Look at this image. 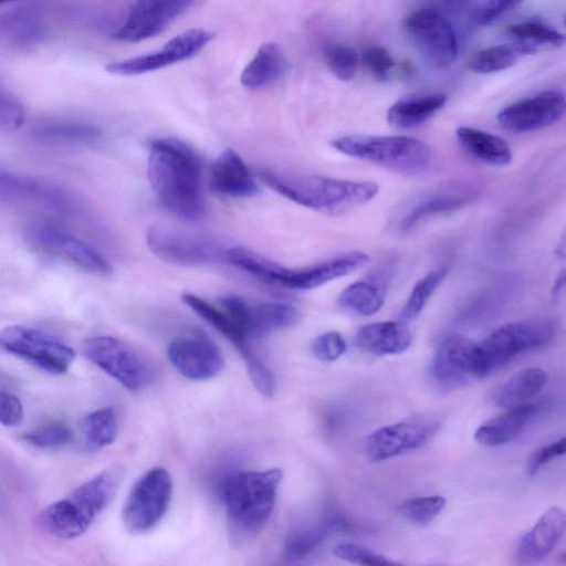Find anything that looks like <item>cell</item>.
<instances>
[{
	"instance_id": "cell-1",
	"label": "cell",
	"mask_w": 566,
	"mask_h": 566,
	"mask_svg": "<svg viewBox=\"0 0 566 566\" xmlns=\"http://www.w3.org/2000/svg\"><path fill=\"white\" fill-rule=\"evenodd\" d=\"M147 176L159 202L175 216L193 220L205 212L201 163L191 147L158 138L149 148Z\"/></svg>"
},
{
	"instance_id": "cell-2",
	"label": "cell",
	"mask_w": 566,
	"mask_h": 566,
	"mask_svg": "<svg viewBox=\"0 0 566 566\" xmlns=\"http://www.w3.org/2000/svg\"><path fill=\"white\" fill-rule=\"evenodd\" d=\"M283 479L281 469L234 471L221 488L228 536L233 546L253 541L266 525Z\"/></svg>"
},
{
	"instance_id": "cell-3",
	"label": "cell",
	"mask_w": 566,
	"mask_h": 566,
	"mask_svg": "<svg viewBox=\"0 0 566 566\" xmlns=\"http://www.w3.org/2000/svg\"><path fill=\"white\" fill-rule=\"evenodd\" d=\"M123 476V469L116 465L87 480L42 511L39 516L41 527L61 539L81 536L111 503Z\"/></svg>"
},
{
	"instance_id": "cell-4",
	"label": "cell",
	"mask_w": 566,
	"mask_h": 566,
	"mask_svg": "<svg viewBox=\"0 0 566 566\" xmlns=\"http://www.w3.org/2000/svg\"><path fill=\"white\" fill-rule=\"evenodd\" d=\"M260 178L277 193L303 207L342 213L370 201L379 191L373 181L262 171Z\"/></svg>"
},
{
	"instance_id": "cell-5",
	"label": "cell",
	"mask_w": 566,
	"mask_h": 566,
	"mask_svg": "<svg viewBox=\"0 0 566 566\" xmlns=\"http://www.w3.org/2000/svg\"><path fill=\"white\" fill-rule=\"evenodd\" d=\"M332 145L345 155L405 175L427 170L432 159L427 143L407 136L346 135L334 139Z\"/></svg>"
},
{
	"instance_id": "cell-6",
	"label": "cell",
	"mask_w": 566,
	"mask_h": 566,
	"mask_svg": "<svg viewBox=\"0 0 566 566\" xmlns=\"http://www.w3.org/2000/svg\"><path fill=\"white\" fill-rule=\"evenodd\" d=\"M82 353L128 390H142L155 380L153 365L134 347L116 337H88L82 343Z\"/></svg>"
},
{
	"instance_id": "cell-7",
	"label": "cell",
	"mask_w": 566,
	"mask_h": 566,
	"mask_svg": "<svg viewBox=\"0 0 566 566\" xmlns=\"http://www.w3.org/2000/svg\"><path fill=\"white\" fill-rule=\"evenodd\" d=\"M552 336V326L544 322L524 321L501 326L476 344L480 379L517 355L547 344Z\"/></svg>"
},
{
	"instance_id": "cell-8",
	"label": "cell",
	"mask_w": 566,
	"mask_h": 566,
	"mask_svg": "<svg viewBox=\"0 0 566 566\" xmlns=\"http://www.w3.org/2000/svg\"><path fill=\"white\" fill-rule=\"evenodd\" d=\"M0 348L52 375L65 374L75 359V350L66 343L24 325L1 328Z\"/></svg>"
},
{
	"instance_id": "cell-9",
	"label": "cell",
	"mask_w": 566,
	"mask_h": 566,
	"mask_svg": "<svg viewBox=\"0 0 566 566\" xmlns=\"http://www.w3.org/2000/svg\"><path fill=\"white\" fill-rule=\"evenodd\" d=\"M172 494V481L164 468H153L133 485L123 507L125 527L134 534L153 530L165 516Z\"/></svg>"
},
{
	"instance_id": "cell-10",
	"label": "cell",
	"mask_w": 566,
	"mask_h": 566,
	"mask_svg": "<svg viewBox=\"0 0 566 566\" xmlns=\"http://www.w3.org/2000/svg\"><path fill=\"white\" fill-rule=\"evenodd\" d=\"M405 30L423 57L436 67L451 64L459 51L457 34L450 22L433 9L411 12Z\"/></svg>"
},
{
	"instance_id": "cell-11",
	"label": "cell",
	"mask_w": 566,
	"mask_h": 566,
	"mask_svg": "<svg viewBox=\"0 0 566 566\" xmlns=\"http://www.w3.org/2000/svg\"><path fill=\"white\" fill-rule=\"evenodd\" d=\"M30 243L39 251L64 260L97 275L112 273L108 260L77 237L51 224H35L28 231Z\"/></svg>"
},
{
	"instance_id": "cell-12",
	"label": "cell",
	"mask_w": 566,
	"mask_h": 566,
	"mask_svg": "<svg viewBox=\"0 0 566 566\" xmlns=\"http://www.w3.org/2000/svg\"><path fill=\"white\" fill-rule=\"evenodd\" d=\"M213 36L214 34L210 31L198 28L191 29L172 38L156 52L108 63L105 70L117 75H138L157 71L191 59L198 54Z\"/></svg>"
},
{
	"instance_id": "cell-13",
	"label": "cell",
	"mask_w": 566,
	"mask_h": 566,
	"mask_svg": "<svg viewBox=\"0 0 566 566\" xmlns=\"http://www.w3.org/2000/svg\"><path fill=\"white\" fill-rule=\"evenodd\" d=\"M564 112V95L558 91H544L502 108L497 122L510 132L525 133L553 125Z\"/></svg>"
},
{
	"instance_id": "cell-14",
	"label": "cell",
	"mask_w": 566,
	"mask_h": 566,
	"mask_svg": "<svg viewBox=\"0 0 566 566\" xmlns=\"http://www.w3.org/2000/svg\"><path fill=\"white\" fill-rule=\"evenodd\" d=\"M430 373L442 387L458 388L480 379L476 344L462 335L446 337L432 359Z\"/></svg>"
},
{
	"instance_id": "cell-15",
	"label": "cell",
	"mask_w": 566,
	"mask_h": 566,
	"mask_svg": "<svg viewBox=\"0 0 566 566\" xmlns=\"http://www.w3.org/2000/svg\"><path fill=\"white\" fill-rule=\"evenodd\" d=\"M438 427V422L429 418L410 419L381 427L368 436L367 455L370 461L379 462L418 449L434 434Z\"/></svg>"
},
{
	"instance_id": "cell-16",
	"label": "cell",
	"mask_w": 566,
	"mask_h": 566,
	"mask_svg": "<svg viewBox=\"0 0 566 566\" xmlns=\"http://www.w3.org/2000/svg\"><path fill=\"white\" fill-rule=\"evenodd\" d=\"M195 0H136L124 24L113 34L120 42H139L161 33Z\"/></svg>"
},
{
	"instance_id": "cell-17",
	"label": "cell",
	"mask_w": 566,
	"mask_h": 566,
	"mask_svg": "<svg viewBox=\"0 0 566 566\" xmlns=\"http://www.w3.org/2000/svg\"><path fill=\"white\" fill-rule=\"evenodd\" d=\"M171 365L190 380H207L220 374L224 358L218 346L202 336L174 339L167 347Z\"/></svg>"
},
{
	"instance_id": "cell-18",
	"label": "cell",
	"mask_w": 566,
	"mask_h": 566,
	"mask_svg": "<svg viewBox=\"0 0 566 566\" xmlns=\"http://www.w3.org/2000/svg\"><path fill=\"white\" fill-rule=\"evenodd\" d=\"M148 249L159 259L193 266L212 261L216 249L208 241L167 227L153 226L146 234Z\"/></svg>"
},
{
	"instance_id": "cell-19",
	"label": "cell",
	"mask_w": 566,
	"mask_h": 566,
	"mask_svg": "<svg viewBox=\"0 0 566 566\" xmlns=\"http://www.w3.org/2000/svg\"><path fill=\"white\" fill-rule=\"evenodd\" d=\"M0 198L60 213L71 212L75 206L64 189L9 171H0Z\"/></svg>"
},
{
	"instance_id": "cell-20",
	"label": "cell",
	"mask_w": 566,
	"mask_h": 566,
	"mask_svg": "<svg viewBox=\"0 0 566 566\" xmlns=\"http://www.w3.org/2000/svg\"><path fill=\"white\" fill-rule=\"evenodd\" d=\"M565 512L559 506L548 509L531 531L525 533L516 546L518 564L541 562L555 548L565 533Z\"/></svg>"
},
{
	"instance_id": "cell-21",
	"label": "cell",
	"mask_w": 566,
	"mask_h": 566,
	"mask_svg": "<svg viewBox=\"0 0 566 566\" xmlns=\"http://www.w3.org/2000/svg\"><path fill=\"white\" fill-rule=\"evenodd\" d=\"M209 185L212 190L234 198L251 197L259 191L251 170L232 148L224 149L211 163Z\"/></svg>"
},
{
	"instance_id": "cell-22",
	"label": "cell",
	"mask_w": 566,
	"mask_h": 566,
	"mask_svg": "<svg viewBox=\"0 0 566 566\" xmlns=\"http://www.w3.org/2000/svg\"><path fill=\"white\" fill-rule=\"evenodd\" d=\"M369 256L363 251L344 253L319 263L291 269L287 289L312 290L335 279L348 275L366 265Z\"/></svg>"
},
{
	"instance_id": "cell-23",
	"label": "cell",
	"mask_w": 566,
	"mask_h": 566,
	"mask_svg": "<svg viewBox=\"0 0 566 566\" xmlns=\"http://www.w3.org/2000/svg\"><path fill=\"white\" fill-rule=\"evenodd\" d=\"M411 342L409 328L397 321L366 324L355 335L359 349L377 356L400 354L409 348Z\"/></svg>"
},
{
	"instance_id": "cell-24",
	"label": "cell",
	"mask_w": 566,
	"mask_h": 566,
	"mask_svg": "<svg viewBox=\"0 0 566 566\" xmlns=\"http://www.w3.org/2000/svg\"><path fill=\"white\" fill-rule=\"evenodd\" d=\"M538 405L525 402L517 405L481 424L475 440L486 447H497L513 440L537 413Z\"/></svg>"
},
{
	"instance_id": "cell-25",
	"label": "cell",
	"mask_w": 566,
	"mask_h": 566,
	"mask_svg": "<svg viewBox=\"0 0 566 566\" xmlns=\"http://www.w3.org/2000/svg\"><path fill=\"white\" fill-rule=\"evenodd\" d=\"M182 302L237 347L245 361V366L260 359L254 350L253 340L239 331L222 307H217L191 293L184 294Z\"/></svg>"
},
{
	"instance_id": "cell-26",
	"label": "cell",
	"mask_w": 566,
	"mask_h": 566,
	"mask_svg": "<svg viewBox=\"0 0 566 566\" xmlns=\"http://www.w3.org/2000/svg\"><path fill=\"white\" fill-rule=\"evenodd\" d=\"M441 92L407 95L395 102L387 111V120L398 128H412L431 118L447 103Z\"/></svg>"
},
{
	"instance_id": "cell-27",
	"label": "cell",
	"mask_w": 566,
	"mask_h": 566,
	"mask_svg": "<svg viewBox=\"0 0 566 566\" xmlns=\"http://www.w3.org/2000/svg\"><path fill=\"white\" fill-rule=\"evenodd\" d=\"M289 61L275 43L262 44L242 70L241 84L250 90L265 87L285 75Z\"/></svg>"
},
{
	"instance_id": "cell-28",
	"label": "cell",
	"mask_w": 566,
	"mask_h": 566,
	"mask_svg": "<svg viewBox=\"0 0 566 566\" xmlns=\"http://www.w3.org/2000/svg\"><path fill=\"white\" fill-rule=\"evenodd\" d=\"M455 137L461 148L479 161L489 165H506L512 160L509 144L494 134L461 126L457 128Z\"/></svg>"
},
{
	"instance_id": "cell-29",
	"label": "cell",
	"mask_w": 566,
	"mask_h": 566,
	"mask_svg": "<svg viewBox=\"0 0 566 566\" xmlns=\"http://www.w3.org/2000/svg\"><path fill=\"white\" fill-rule=\"evenodd\" d=\"M301 312L289 304L277 302H248V328L251 337L256 340L266 334L297 324Z\"/></svg>"
},
{
	"instance_id": "cell-30",
	"label": "cell",
	"mask_w": 566,
	"mask_h": 566,
	"mask_svg": "<svg viewBox=\"0 0 566 566\" xmlns=\"http://www.w3.org/2000/svg\"><path fill=\"white\" fill-rule=\"evenodd\" d=\"M506 32L524 55L557 48L565 40L563 33L537 19L510 24Z\"/></svg>"
},
{
	"instance_id": "cell-31",
	"label": "cell",
	"mask_w": 566,
	"mask_h": 566,
	"mask_svg": "<svg viewBox=\"0 0 566 566\" xmlns=\"http://www.w3.org/2000/svg\"><path fill=\"white\" fill-rule=\"evenodd\" d=\"M387 286V281L382 277L354 282L340 293L338 303L357 314L373 315L382 306Z\"/></svg>"
},
{
	"instance_id": "cell-32",
	"label": "cell",
	"mask_w": 566,
	"mask_h": 566,
	"mask_svg": "<svg viewBox=\"0 0 566 566\" xmlns=\"http://www.w3.org/2000/svg\"><path fill=\"white\" fill-rule=\"evenodd\" d=\"M545 371L537 367L520 370L495 392L494 402L502 408L525 403L546 385Z\"/></svg>"
},
{
	"instance_id": "cell-33",
	"label": "cell",
	"mask_w": 566,
	"mask_h": 566,
	"mask_svg": "<svg viewBox=\"0 0 566 566\" xmlns=\"http://www.w3.org/2000/svg\"><path fill=\"white\" fill-rule=\"evenodd\" d=\"M36 139L50 144H86L102 135L98 127L76 120H49L33 129Z\"/></svg>"
},
{
	"instance_id": "cell-34",
	"label": "cell",
	"mask_w": 566,
	"mask_h": 566,
	"mask_svg": "<svg viewBox=\"0 0 566 566\" xmlns=\"http://www.w3.org/2000/svg\"><path fill=\"white\" fill-rule=\"evenodd\" d=\"M80 432L85 451H97L112 444L118 434L114 410L102 408L88 413L81 422Z\"/></svg>"
},
{
	"instance_id": "cell-35",
	"label": "cell",
	"mask_w": 566,
	"mask_h": 566,
	"mask_svg": "<svg viewBox=\"0 0 566 566\" xmlns=\"http://www.w3.org/2000/svg\"><path fill=\"white\" fill-rule=\"evenodd\" d=\"M39 14L30 9L9 12L0 18V36L13 44H27L41 34Z\"/></svg>"
},
{
	"instance_id": "cell-36",
	"label": "cell",
	"mask_w": 566,
	"mask_h": 566,
	"mask_svg": "<svg viewBox=\"0 0 566 566\" xmlns=\"http://www.w3.org/2000/svg\"><path fill=\"white\" fill-rule=\"evenodd\" d=\"M344 528L346 524L343 521L332 518L319 526L300 531L286 541L285 556L294 560L304 558L317 549L329 533Z\"/></svg>"
},
{
	"instance_id": "cell-37",
	"label": "cell",
	"mask_w": 566,
	"mask_h": 566,
	"mask_svg": "<svg viewBox=\"0 0 566 566\" xmlns=\"http://www.w3.org/2000/svg\"><path fill=\"white\" fill-rule=\"evenodd\" d=\"M522 55L514 44H499L475 52L469 60L468 67L473 73L491 74L511 67Z\"/></svg>"
},
{
	"instance_id": "cell-38",
	"label": "cell",
	"mask_w": 566,
	"mask_h": 566,
	"mask_svg": "<svg viewBox=\"0 0 566 566\" xmlns=\"http://www.w3.org/2000/svg\"><path fill=\"white\" fill-rule=\"evenodd\" d=\"M471 200L470 195H438L415 206L402 219L400 228L409 230L429 217L458 209Z\"/></svg>"
},
{
	"instance_id": "cell-39",
	"label": "cell",
	"mask_w": 566,
	"mask_h": 566,
	"mask_svg": "<svg viewBox=\"0 0 566 566\" xmlns=\"http://www.w3.org/2000/svg\"><path fill=\"white\" fill-rule=\"evenodd\" d=\"M449 273V269L442 266L429 272L413 286L407 302L399 313L402 322L416 318L424 308L427 302L436 290L441 285Z\"/></svg>"
},
{
	"instance_id": "cell-40",
	"label": "cell",
	"mask_w": 566,
	"mask_h": 566,
	"mask_svg": "<svg viewBox=\"0 0 566 566\" xmlns=\"http://www.w3.org/2000/svg\"><path fill=\"white\" fill-rule=\"evenodd\" d=\"M446 504L447 500L441 495L413 497L403 501L398 513L413 524L427 525L443 511Z\"/></svg>"
},
{
	"instance_id": "cell-41",
	"label": "cell",
	"mask_w": 566,
	"mask_h": 566,
	"mask_svg": "<svg viewBox=\"0 0 566 566\" xmlns=\"http://www.w3.org/2000/svg\"><path fill=\"white\" fill-rule=\"evenodd\" d=\"M324 60L329 71L339 80H352L358 67V55L344 44H329L324 49Z\"/></svg>"
},
{
	"instance_id": "cell-42",
	"label": "cell",
	"mask_w": 566,
	"mask_h": 566,
	"mask_svg": "<svg viewBox=\"0 0 566 566\" xmlns=\"http://www.w3.org/2000/svg\"><path fill=\"white\" fill-rule=\"evenodd\" d=\"M74 438L72 430L63 423H51L23 433L22 439L41 449H54L69 444Z\"/></svg>"
},
{
	"instance_id": "cell-43",
	"label": "cell",
	"mask_w": 566,
	"mask_h": 566,
	"mask_svg": "<svg viewBox=\"0 0 566 566\" xmlns=\"http://www.w3.org/2000/svg\"><path fill=\"white\" fill-rule=\"evenodd\" d=\"M334 554L342 560L358 565H392L396 564L384 555L355 543H340L334 547Z\"/></svg>"
},
{
	"instance_id": "cell-44",
	"label": "cell",
	"mask_w": 566,
	"mask_h": 566,
	"mask_svg": "<svg viewBox=\"0 0 566 566\" xmlns=\"http://www.w3.org/2000/svg\"><path fill=\"white\" fill-rule=\"evenodd\" d=\"M25 120V108L18 97L0 86V130L13 132Z\"/></svg>"
},
{
	"instance_id": "cell-45",
	"label": "cell",
	"mask_w": 566,
	"mask_h": 566,
	"mask_svg": "<svg viewBox=\"0 0 566 566\" xmlns=\"http://www.w3.org/2000/svg\"><path fill=\"white\" fill-rule=\"evenodd\" d=\"M361 61L369 73L379 81H387L396 65L390 53L379 45L367 46L361 53Z\"/></svg>"
},
{
	"instance_id": "cell-46",
	"label": "cell",
	"mask_w": 566,
	"mask_h": 566,
	"mask_svg": "<svg viewBox=\"0 0 566 566\" xmlns=\"http://www.w3.org/2000/svg\"><path fill=\"white\" fill-rule=\"evenodd\" d=\"M311 350L318 360L331 363L345 353L346 342L338 332H326L313 339Z\"/></svg>"
},
{
	"instance_id": "cell-47",
	"label": "cell",
	"mask_w": 566,
	"mask_h": 566,
	"mask_svg": "<svg viewBox=\"0 0 566 566\" xmlns=\"http://www.w3.org/2000/svg\"><path fill=\"white\" fill-rule=\"evenodd\" d=\"M23 405L13 394L0 390V423L17 427L23 420Z\"/></svg>"
},
{
	"instance_id": "cell-48",
	"label": "cell",
	"mask_w": 566,
	"mask_h": 566,
	"mask_svg": "<svg viewBox=\"0 0 566 566\" xmlns=\"http://www.w3.org/2000/svg\"><path fill=\"white\" fill-rule=\"evenodd\" d=\"M521 1L522 0H485L475 11V22L480 25L491 24Z\"/></svg>"
},
{
	"instance_id": "cell-49",
	"label": "cell",
	"mask_w": 566,
	"mask_h": 566,
	"mask_svg": "<svg viewBox=\"0 0 566 566\" xmlns=\"http://www.w3.org/2000/svg\"><path fill=\"white\" fill-rule=\"evenodd\" d=\"M566 451V439L562 438L548 446L535 451L527 461L526 471L528 475L535 474L542 465L552 459L563 455Z\"/></svg>"
},
{
	"instance_id": "cell-50",
	"label": "cell",
	"mask_w": 566,
	"mask_h": 566,
	"mask_svg": "<svg viewBox=\"0 0 566 566\" xmlns=\"http://www.w3.org/2000/svg\"><path fill=\"white\" fill-rule=\"evenodd\" d=\"M441 2L449 9L458 10L465 4L467 0H441Z\"/></svg>"
},
{
	"instance_id": "cell-51",
	"label": "cell",
	"mask_w": 566,
	"mask_h": 566,
	"mask_svg": "<svg viewBox=\"0 0 566 566\" xmlns=\"http://www.w3.org/2000/svg\"><path fill=\"white\" fill-rule=\"evenodd\" d=\"M12 1H17V0H0V6L8 3V2H12Z\"/></svg>"
}]
</instances>
